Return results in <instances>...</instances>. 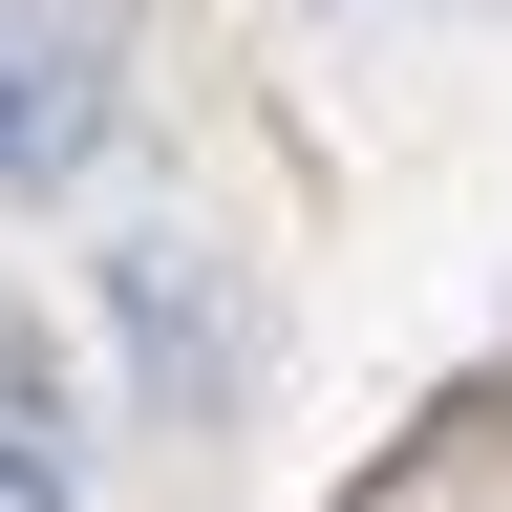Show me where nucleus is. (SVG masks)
<instances>
[{
  "label": "nucleus",
  "instance_id": "1",
  "mask_svg": "<svg viewBox=\"0 0 512 512\" xmlns=\"http://www.w3.org/2000/svg\"><path fill=\"white\" fill-rule=\"evenodd\" d=\"M128 107V0H0V192H64Z\"/></svg>",
  "mask_w": 512,
  "mask_h": 512
},
{
  "label": "nucleus",
  "instance_id": "2",
  "mask_svg": "<svg viewBox=\"0 0 512 512\" xmlns=\"http://www.w3.org/2000/svg\"><path fill=\"white\" fill-rule=\"evenodd\" d=\"M0 512H86V448H64L43 342H0Z\"/></svg>",
  "mask_w": 512,
  "mask_h": 512
}]
</instances>
